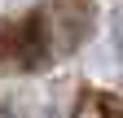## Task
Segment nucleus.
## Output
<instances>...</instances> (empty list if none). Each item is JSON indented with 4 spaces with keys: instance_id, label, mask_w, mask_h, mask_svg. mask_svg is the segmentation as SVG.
<instances>
[{
    "instance_id": "f257e3e1",
    "label": "nucleus",
    "mask_w": 123,
    "mask_h": 118,
    "mask_svg": "<svg viewBox=\"0 0 123 118\" xmlns=\"http://www.w3.org/2000/svg\"><path fill=\"white\" fill-rule=\"evenodd\" d=\"M57 48H53V26L49 13H26V18L0 22V61L13 70H40Z\"/></svg>"
},
{
    "instance_id": "f03ea898",
    "label": "nucleus",
    "mask_w": 123,
    "mask_h": 118,
    "mask_svg": "<svg viewBox=\"0 0 123 118\" xmlns=\"http://www.w3.org/2000/svg\"><path fill=\"white\" fill-rule=\"evenodd\" d=\"M0 118H18V114H13V109H5V105H0Z\"/></svg>"
}]
</instances>
